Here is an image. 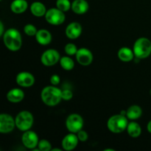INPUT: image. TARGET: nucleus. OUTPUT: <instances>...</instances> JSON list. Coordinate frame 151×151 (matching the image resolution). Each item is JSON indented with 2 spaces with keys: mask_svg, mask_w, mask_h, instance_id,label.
Segmentation results:
<instances>
[{
  "mask_svg": "<svg viewBox=\"0 0 151 151\" xmlns=\"http://www.w3.org/2000/svg\"><path fill=\"white\" fill-rule=\"evenodd\" d=\"M41 100L48 106H55L62 100V91L56 86H49L43 88L41 91Z\"/></svg>",
  "mask_w": 151,
  "mask_h": 151,
  "instance_id": "obj_1",
  "label": "nucleus"
},
{
  "mask_svg": "<svg viewBox=\"0 0 151 151\" xmlns=\"http://www.w3.org/2000/svg\"><path fill=\"white\" fill-rule=\"evenodd\" d=\"M3 41L5 47L10 51H18L22 45V35L17 29L10 28L4 32Z\"/></svg>",
  "mask_w": 151,
  "mask_h": 151,
  "instance_id": "obj_2",
  "label": "nucleus"
},
{
  "mask_svg": "<svg viewBox=\"0 0 151 151\" xmlns=\"http://www.w3.org/2000/svg\"><path fill=\"white\" fill-rule=\"evenodd\" d=\"M133 50L137 58H146L151 54V41L145 37L138 38L134 43Z\"/></svg>",
  "mask_w": 151,
  "mask_h": 151,
  "instance_id": "obj_3",
  "label": "nucleus"
},
{
  "mask_svg": "<svg viewBox=\"0 0 151 151\" xmlns=\"http://www.w3.org/2000/svg\"><path fill=\"white\" fill-rule=\"evenodd\" d=\"M128 117L122 114H116L111 116L108 120L107 126L110 131L114 134H119L127 129L128 122Z\"/></svg>",
  "mask_w": 151,
  "mask_h": 151,
  "instance_id": "obj_4",
  "label": "nucleus"
},
{
  "mask_svg": "<svg viewBox=\"0 0 151 151\" xmlns=\"http://www.w3.org/2000/svg\"><path fill=\"white\" fill-rule=\"evenodd\" d=\"M33 116L30 112L22 111L16 116V126L22 131H28L33 125Z\"/></svg>",
  "mask_w": 151,
  "mask_h": 151,
  "instance_id": "obj_5",
  "label": "nucleus"
},
{
  "mask_svg": "<svg viewBox=\"0 0 151 151\" xmlns=\"http://www.w3.org/2000/svg\"><path fill=\"white\" fill-rule=\"evenodd\" d=\"M45 19L48 23L52 25H60L64 22L66 19L64 12L58 8H50L45 14Z\"/></svg>",
  "mask_w": 151,
  "mask_h": 151,
  "instance_id": "obj_6",
  "label": "nucleus"
},
{
  "mask_svg": "<svg viewBox=\"0 0 151 151\" xmlns=\"http://www.w3.org/2000/svg\"><path fill=\"white\" fill-rule=\"evenodd\" d=\"M66 125L69 132L77 134L78 131L82 130L83 126V119L78 114H72L66 119Z\"/></svg>",
  "mask_w": 151,
  "mask_h": 151,
  "instance_id": "obj_7",
  "label": "nucleus"
},
{
  "mask_svg": "<svg viewBox=\"0 0 151 151\" xmlns=\"http://www.w3.org/2000/svg\"><path fill=\"white\" fill-rule=\"evenodd\" d=\"M60 56L58 52L54 49H50L44 52L41 58V63L47 66H52L60 61Z\"/></svg>",
  "mask_w": 151,
  "mask_h": 151,
  "instance_id": "obj_8",
  "label": "nucleus"
},
{
  "mask_svg": "<svg viewBox=\"0 0 151 151\" xmlns=\"http://www.w3.org/2000/svg\"><path fill=\"white\" fill-rule=\"evenodd\" d=\"M16 126L15 119L7 114H1L0 115V132L1 134H7L14 129Z\"/></svg>",
  "mask_w": 151,
  "mask_h": 151,
  "instance_id": "obj_9",
  "label": "nucleus"
},
{
  "mask_svg": "<svg viewBox=\"0 0 151 151\" xmlns=\"http://www.w3.org/2000/svg\"><path fill=\"white\" fill-rule=\"evenodd\" d=\"M22 141L24 145L29 149H34L38 144V137L36 133L32 131H24L22 137Z\"/></svg>",
  "mask_w": 151,
  "mask_h": 151,
  "instance_id": "obj_10",
  "label": "nucleus"
},
{
  "mask_svg": "<svg viewBox=\"0 0 151 151\" xmlns=\"http://www.w3.org/2000/svg\"><path fill=\"white\" fill-rule=\"evenodd\" d=\"M75 56L78 63L82 66H88L92 63L93 55L91 52L86 48L78 50Z\"/></svg>",
  "mask_w": 151,
  "mask_h": 151,
  "instance_id": "obj_11",
  "label": "nucleus"
},
{
  "mask_svg": "<svg viewBox=\"0 0 151 151\" xmlns=\"http://www.w3.org/2000/svg\"><path fill=\"white\" fill-rule=\"evenodd\" d=\"M16 81L18 85L27 88V87H30L33 85L35 83V78L29 72H22L17 75Z\"/></svg>",
  "mask_w": 151,
  "mask_h": 151,
  "instance_id": "obj_12",
  "label": "nucleus"
},
{
  "mask_svg": "<svg viewBox=\"0 0 151 151\" xmlns=\"http://www.w3.org/2000/svg\"><path fill=\"white\" fill-rule=\"evenodd\" d=\"M78 137L74 133L66 135L62 140V147L65 150H72L78 144Z\"/></svg>",
  "mask_w": 151,
  "mask_h": 151,
  "instance_id": "obj_13",
  "label": "nucleus"
},
{
  "mask_svg": "<svg viewBox=\"0 0 151 151\" xmlns=\"http://www.w3.org/2000/svg\"><path fill=\"white\" fill-rule=\"evenodd\" d=\"M82 33V26L78 22H72L66 29V35L70 39H76Z\"/></svg>",
  "mask_w": 151,
  "mask_h": 151,
  "instance_id": "obj_14",
  "label": "nucleus"
},
{
  "mask_svg": "<svg viewBox=\"0 0 151 151\" xmlns=\"http://www.w3.org/2000/svg\"><path fill=\"white\" fill-rule=\"evenodd\" d=\"M89 6L86 0H74L72 3V10L77 14H83L88 11Z\"/></svg>",
  "mask_w": 151,
  "mask_h": 151,
  "instance_id": "obj_15",
  "label": "nucleus"
},
{
  "mask_svg": "<svg viewBox=\"0 0 151 151\" xmlns=\"http://www.w3.org/2000/svg\"><path fill=\"white\" fill-rule=\"evenodd\" d=\"M7 98L11 103H19L24 98V93L20 88H13L8 91L7 94Z\"/></svg>",
  "mask_w": 151,
  "mask_h": 151,
  "instance_id": "obj_16",
  "label": "nucleus"
},
{
  "mask_svg": "<svg viewBox=\"0 0 151 151\" xmlns=\"http://www.w3.org/2000/svg\"><path fill=\"white\" fill-rule=\"evenodd\" d=\"M35 38L41 45H47L52 41V35L47 29H39L35 35Z\"/></svg>",
  "mask_w": 151,
  "mask_h": 151,
  "instance_id": "obj_17",
  "label": "nucleus"
},
{
  "mask_svg": "<svg viewBox=\"0 0 151 151\" xmlns=\"http://www.w3.org/2000/svg\"><path fill=\"white\" fill-rule=\"evenodd\" d=\"M28 7L26 0H13L10 4V10L15 13H22L26 11Z\"/></svg>",
  "mask_w": 151,
  "mask_h": 151,
  "instance_id": "obj_18",
  "label": "nucleus"
},
{
  "mask_svg": "<svg viewBox=\"0 0 151 151\" xmlns=\"http://www.w3.org/2000/svg\"><path fill=\"white\" fill-rule=\"evenodd\" d=\"M30 10L32 15L36 17H42L45 16L47 11L45 5L40 1H35L32 3L30 6Z\"/></svg>",
  "mask_w": 151,
  "mask_h": 151,
  "instance_id": "obj_19",
  "label": "nucleus"
},
{
  "mask_svg": "<svg viewBox=\"0 0 151 151\" xmlns=\"http://www.w3.org/2000/svg\"><path fill=\"white\" fill-rule=\"evenodd\" d=\"M134 56H135V55H134V50H131L128 47H122L118 51V58L122 61H131L133 60Z\"/></svg>",
  "mask_w": 151,
  "mask_h": 151,
  "instance_id": "obj_20",
  "label": "nucleus"
},
{
  "mask_svg": "<svg viewBox=\"0 0 151 151\" xmlns=\"http://www.w3.org/2000/svg\"><path fill=\"white\" fill-rule=\"evenodd\" d=\"M142 114V110L141 107L137 105L130 106L126 111V116L130 119H137Z\"/></svg>",
  "mask_w": 151,
  "mask_h": 151,
  "instance_id": "obj_21",
  "label": "nucleus"
},
{
  "mask_svg": "<svg viewBox=\"0 0 151 151\" xmlns=\"http://www.w3.org/2000/svg\"><path fill=\"white\" fill-rule=\"evenodd\" d=\"M127 131H128V135L131 137L137 138L139 137L142 134V128L137 122H131L128 123L127 127Z\"/></svg>",
  "mask_w": 151,
  "mask_h": 151,
  "instance_id": "obj_22",
  "label": "nucleus"
},
{
  "mask_svg": "<svg viewBox=\"0 0 151 151\" xmlns=\"http://www.w3.org/2000/svg\"><path fill=\"white\" fill-rule=\"evenodd\" d=\"M60 64L61 67L64 70L66 71L72 70L74 68V66H75V63H74L73 60L71 58L68 57V56H64V57L60 58Z\"/></svg>",
  "mask_w": 151,
  "mask_h": 151,
  "instance_id": "obj_23",
  "label": "nucleus"
},
{
  "mask_svg": "<svg viewBox=\"0 0 151 151\" xmlns=\"http://www.w3.org/2000/svg\"><path fill=\"white\" fill-rule=\"evenodd\" d=\"M56 7L63 12H66L72 7V4L69 0H57Z\"/></svg>",
  "mask_w": 151,
  "mask_h": 151,
  "instance_id": "obj_24",
  "label": "nucleus"
},
{
  "mask_svg": "<svg viewBox=\"0 0 151 151\" xmlns=\"http://www.w3.org/2000/svg\"><path fill=\"white\" fill-rule=\"evenodd\" d=\"M38 147L41 151L52 150V145L49 141L46 139H41L38 142Z\"/></svg>",
  "mask_w": 151,
  "mask_h": 151,
  "instance_id": "obj_25",
  "label": "nucleus"
},
{
  "mask_svg": "<svg viewBox=\"0 0 151 151\" xmlns=\"http://www.w3.org/2000/svg\"><path fill=\"white\" fill-rule=\"evenodd\" d=\"M24 31L25 34L29 35V36H34V35H36L37 32H38L36 27L31 24L25 25V27H24Z\"/></svg>",
  "mask_w": 151,
  "mask_h": 151,
  "instance_id": "obj_26",
  "label": "nucleus"
},
{
  "mask_svg": "<svg viewBox=\"0 0 151 151\" xmlns=\"http://www.w3.org/2000/svg\"><path fill=\"white\" fill-rule=\"evenodd\" d=\"M65 52L68 55H76L77 52H78V48L76 46L72 43H69L65 46Z\"/></svg>",
  "mask_w": 151,
  "mask_h": 151,
  "instance_id": "obj_27",
  "label": "nucleus"
},
{
  "mask_svg": "<svg viewBox=\"0 0 151 151\" xmlns=\"http://www.w3.org/2000/svg\"><path fill=\"white\" fill-rule=\"evenodd\" d=\"M73 97L72 91L69 89H65L62 91V100H70Z\"/></svg>",
  "mask_w": 151,
  "mask_h": 151,
  "instance_id": "obj_28",
  "label": "nucleus"
},
{
  "mask_svg": "<svg viewBox=\"0 0 151 151\" xmlns=\"http://www.w3.org/2000/svg\"><path fill=\"white\" fill-rule=\"evenodd\" d=\"M77 136L78 137V139L81 142H86L88 139V134L86 133V131H83V130H81L80 131H78L77 133Z\"/></svg>",
  "mask_w": 151,
  "mask_h": 151,
  "instance_id": "obj_29",
  "label": "nucleus"
},
{
  "mask_svg": "<svg viewBox=\"0 0 151 151\" xmlns=\"http://www.w3.org/2000/svg\"><path fill=\"white\" fill-rule=\"evenodd\" d=\"M60 81V78L58 75H53L51 76V78H50V83H52V85L53 86L58 85Z\"/></svg>",
  "mask_w": 151,
  "mask_h": 151,
  "instance_id": "obj_30",
  "label": "nucleus"
},
{
  "mask_svg": "<svg viewBox=\"0 0 151 151\" xmlns=\"http://www.w3.org/2000/svg\"><path fill=\"white\" fill-rule=\"evenodd\" d=\"M4 33V25H3L2 22H0V36H2Z\"/></svg>",
  "mask_w": 151,
  "mask_h": 151,
  "instance_id": "obj_31",
  "label": "nucleus"
},
{
  "mask_svg": "<svg viewBox=\"0 0 151 151\" xmlns=\"http://www.w3.org/2000/svg\"><path fill=\"white\" fill-rule=\"evenodd\" d=\"M147 131H149V133H150L151 134V120L148 122V124H147Z\"/></svg>",
  "mask_w": 151,
  "mask_h": 151,
  "instance_id": "obj_32",
  "label": "nucleus"
},
{
  "mask_svg": "<svg viewBox=\"0 0 151 151\" xmlns=\"http://www.w3.org/2000/svg\"><path fill=\"white\" fill-rule=\"evenodd\" d=\"M150 94H151V89H150Z\"/></svg>",
  "mask_w": 151,
  "mask_h": 151,
  "instance_id": "obj_33",
  "label": "nucleus"
},
{
  "mask_svg": "<svg viewBox=\"0 0 151 151\" xmlns=\"http://www.w3.org/2000/svg\"></svg>",
  "mask_w": 151,
  "mask_h": 151,
  "instance_id": "obj_34",
  "label": "nucleus"
}]
</instances>
